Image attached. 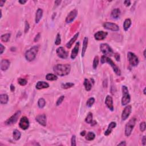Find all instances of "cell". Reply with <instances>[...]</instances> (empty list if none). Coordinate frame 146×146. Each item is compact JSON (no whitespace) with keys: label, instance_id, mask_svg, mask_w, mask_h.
Wrapping results in <instances>:
<instances>
[{"label":"cell","instance_id":"cell-38","mask_svg":"<svg viewBox=\"0 0 146 146\" xmlns=\"http://www.w3.org/2000/svg\"><path fill=\"white\" fill-rule=\"evenodd\" d=\"M61 43V35L59 33H58L56 36L55 41V44L56 45H59Z\"/></svg>","mask_w":146,"mask_h":146},{"label":"cell","instance_id":"cell-13","mask_svg":"<svg viewBox=\"0 0 146 146\" xmlns=\"http://www.w3.org/2000/svg\"><path fill=\"white\" fill-rule=\"evenodd\" d=\"M78 15V11L77 10L74 9L73 10L71 11L69 13V14L67 15V17L66 18V22L67 24H70L75 19L76 17Z\"/></svg>","mask_w":146,"mask_h":146},{"label":"cell","instance_id":"cell-33","mask_svg":"<svg viewBox=\"0 0 146 146\" xmlns=\"http://www.w3.org/2000/svg\"><path fill=\"white\" fill-rule=\"evenodd\" d=\"M92 118H93L92 114L91 113V112H89V113L88 114L87 117L86 118L85 122L88 124H92V122H93V121H92Z\"/></svg>","mask_w":146,"mask_h":146},{"label":"cell","instance_id":"cell-10","mask_svg":"<svg viewBox=\"0 0 146 146\" xmlns=\"http://www.w3.org/2000/svg\"><path fill=\"white\" fill-rule=\"evenodd\" d=\"M30 123L28 118L26 117H23L21 118L19 123V126L21 129L24 130H27L29 127Z\"/></svg>","mask_w":146,"mask_h":146},{"label":"cell","instance_id":"cell-6","mask_svg":"<svg viewBox=\"0 0 146 146\" xmlns=\"http://www.w3.org/2000/svg\"><path fill=\"white\" fill-rule=\"evenodd\" d=\"M100 49L102 53L105 56L111 57L114 54L113 50L107 44H102L100 45Z\"/></svg>","mask_w":146,"mask_h":146},{"label":"cell","instance_id":"cell-9","mask_svg":"<svg viewBox=\"0 0 146 146\" xmlns=\"http://www.w3.org/2000/svg\"><path fill=\"white\" fill-rule=\"evenodd\" d=\"M103 26L104 29L112 31H118L119 30V26L112 22H104Z\"/></svg>","mask_w":146,"mask_h":146},{"label":"cell","instance_id":"cell-21","mask_svg":"<svg viewBox=\"0 0 146 146\" xmlns=\"http://www.w3.org/2000/svg\"><path fill=\"white\" fill-rule=\"evenodd\" d=\"M121 14V11L119 8H115L114 10H112L111 13V16L113 19H117L120 17Z\"/></svg>","mask_w":146,"mask_h":146},{"label":"cell","instance_id":"cell-23","mask_svg":"<svg viewBox=\"0 0 146 146\" xmlns=\"http://www.w3.org/2000/svg\"><path fill=\"white\" fill-rule=\"evenodd\" d=\"M43 16V10L42 9H37L36 12V19H35V21H36V24H38L39 21H41V18Z\"/></svg>","mask_w":146,"mask_h":146},{"label":"cell","instance_id":"cell-7","mask_svg":"<svg viewBox=\"0 0 146 146\" xmlns=\"http://www.w3.org/2000/svg\"><path fill=\"white\" fill-rule=\"evenodd\" d=\"M127 59L130 64L133 67H135L138 65L139 61L138 57L135 54L132 52H128L127 53Z\"/></svg>","mask_w":146,"mask_h":146},{"label":"cell","instance_id":"cell-41","mask_svg":"<svg viewBox=\"0 0 146 146\" xmlns=\"http://www.w3.org/2000/svg\"><path fill=\"white\" fill-rule=\"evenodd\" d=\"M140 130L142 132H144L146 130V123L143 122L140 124Z\"/></svg>","mask_w":146,"mask_h":146},{"label":"cell","instance_id":"cell-22","mask_svg":"<svg viewBox=\"0 0 146 146\" xmlns=\"http://www.w3.org/2000/svg\"><path fill=\"white\" fill-rule=\"evenodd\" d=\"M78 36H79V33H77L74 36H73V37L72 38H71L69 42L66 44V47L68 48V49H70V48L71 47V46H72V45H73V44H74V43L76 41V40L78 39Z\"/></svg>","mask_w":146,"mask_h":146},{"label":"cell","instance_id":"cell-50","mask_svg":"<svg viewBox=\"0 0 146 146\" xmlns=\"http://www.w3.org/2000/svg\"><path fill=\"white\" fill-rule=\"evenodd\" d=\"M5 3V1H0V6L2 7Z\"/></svg>","mask_w":146,"mask_h":146},{"label":"cell","instance_id":"cell-27","mask_svg":"<svg viewBox=\"0 0 146 146\" xmlns=\"http://www.w3.org/2000/svg\"><path fill=\"white\" fill-rule=\"evenodd\" d=\"M84 86L85 87L86 90L87 91H89L91 90V88H92V84H91V82H90L89 79H85L84 81Z\"/></svg>","mask_w":146,"mask_h":146},{"label":"cell","instance_id":"cell-4","mask_svg":"<svg viewBox=\"0 0 146 146\" xmlns=\"http://www.w3.org/2000/svg\"><path fill=\"white\" fill-rule=\"evenodd\" d=\"M136 122H137V119L135 118H132L126 124L124 133H125V135L127 137H129L131 135L132 130H133L136 124Z\"/></svg>","mask_w":146,"mask_h":146},{"label":"cell","instance_id":"cell-34","mask_svg":"<svg viewBox=\"0 0 146 146\" xmlns=\"http://www.w3.org/2000/svg\"><path fill=\"white\" fill-rule=\"evenodd\" d=\"M74 84L73 83H71V82H68L66 83H63L61 85V87L63 89H68L69 88H71L74 86Z\"/></svg>","mask_w":146,"mask_h":146},{"label":"cell","instance_id":"cell-12","mask_svg":"<svg viewBox=\"0 0 146 146\" xmlns=\"http://www.w3.org/2000/svg\"><path fill=\"white\" fill-rule=\"evenodd\" d=\"M56 53H57L58 57L62 59H66L68 57V55H69L67 51H66L65 49L63 47L57 48L56 50Z\"/></svg>","mask_w":146,"mask_h":146},{"label":"cell","instance_id":"cell-19","mask_svg":"<svg viewBox=\"0 0 146 146\" xmlns=\"http://www.w3.org/2000/svg\"><path fill=\"white\" fill-rule=\"evenodd\" d=\"M116 126H117V123H116V122H111L109 125V126H108L107 130L104 132V135L109 136V135H110L112 131V130H113L116 127Z\"/></svg>","mask_w":146,"mask_h":146},{"label":"cell","instance_id":"cell-40","mask_svg":"<svg viewBox=\"0 0 146 146\" xmlns=\"http://www.w3.org/2000/svg\"><path fill=\"white\" fill-rule=\"evenodd\" d=\"M71 145L72 146H75L77 145L76 143V137L75 135H73L71 139Z\"/></svg>","mask_w":146,"mask_h":146},{"label":"cell","instance_id":"cell-18","mask_svg":"<svg viewBox=\"0 0 146 146\" xmlns=\"http://www.w3.org/2000/svg\"><path fill=\"white\" fill-rule=\"evenodd\" d=\"M10 64V62L8 59H2L1 62V70L2 71H6L9 69Z\"/></svg>","mask_w":146,"mask_h":146},{"label":"cell","instance_id":"cell-14","mask_svg":"<svg viewBox=\"0 0 146 146\" xmlns=\"http://www.w3.org/2000/svg\"><path fill=\"white\" fill-rule=\"evenodd\" d=\"M105 104L110 110L113 111L114 110L113 105V99L110 95H107L105 99Z\"/></svg>","mask_w":146,"mask_h":146},{"label":"cell","instance_id":"cell-47","mask_svg":"<svg viewBox=\"0 0 146 146\" xmlns=\"http://www.w3.org/2000/svg\"><path fill=\"white\" fill-rule=\"evenodd\" d=\"M142 143H143V146H145L146 144V136H144L142 138Z\"/></svg>","mask_w":146,"mask_h":146},{"label":"cell","instance_id":"cell-5","mask_svg":"<svg viewBox=\"0 0 146 146\" xmlns=\"http://www.w3.org/2000/svg\"><path fill=\"white\" fill-rule=\"evenodd\" d=\"M122 94L123 97L122 98V106L127 105L131 100V97L128 92V89L126 86H122Z\"/></svg>","mask_w":146,"mask_h":146},{"label":"cell","instance_id":"cell-17","mask_svg":"<svg viewBox=\"0 0 146 146\" xmlns=\"http://www.w3.org/2000/svg\"><path fill=\"white\" fill-rule=\"evenodd\" d=\"M79 46H80V44H79V42H78L77 44H76L75 46H74V49H73L72 51H71L70 57H71V58L72 59H74L76 57H77V55L79 53Z\"/></svg>","mask_w":146,"mask_h":146},{"label":"cell","instance_id":"cell-26","mask_svg":"<svg viewBox=\"0 0 146 146\" xmlns=\"http://www.w3.org/2000/svg\"><path fill=\"white\" fill-rule=\"evenodd\" d=\"M131 24V21L130 18H127V19H125L123 23V29L124 30L127 31L129 29V28L130 27Z\"/></svg>","mask_w":146,"mask_h":146},{"label":"cell","instance_id":"cell-45","mask_svg":"<svg viewBox=\"0 0 146 146\" xmlns=\"http://www.w3.org/2000/svg\"><path fill=\"white\" fill-rule=\"evenodd\" d=\"M124 4L126 6L128 7V6H130L131 1H130V0H126V1H124Z\"/></svg>","mask_w":146,"mask_h":146},{"label":"cell","instance_id":"cell-24","mask_svg":"<svg viewBox=\"0 0 146 146\" xmlns=\"http://www.w3.org/2000/svg\"><path fill=\"white\" fill-rule=\"evenodd\" d=\"M88 38L87 37H84L83 41V46H82V57H83L85 54L86 50L87 48V45H88Z\"/></svg>","mask_w":146,"mask_h":146},{"label":"cell","instance_id":"cell-37","mask_svg":"<svg viewBox=\"0 0 146 146\" xmlns=\"http://www.w3.org/2000/svg\"><path fill=\"white\" fill-rule=\"evenodd\" d=\"M18 83L20 84L21 86H25L26 84L27 83V81L26 79L21 78L18 79Z\"/></svg>","mask_w":146,"mask_h":146},{"label":"cell","instance_id":"cell-11","mask_svg":"<svg viewBox=\"0 0 146 146\" xmlns=\"http://www.w3.org/2000/svg\"><path fill=\"white\" fill-rule=\"evenodd\" d=\"M132 111V107L131 105H128L124 108L122 114V120L124 121L127 120L129 116L130 115Z\"/></svg>","mask_w":146,"mask_h":146},{"label":"cell","instance_id":"cell-52","mask_svg":"<svg viewBox=\"0 0 146 146\" xmlns=\"http://www.w3.org/2000/svg\"><path fill=\"white\" fill-rule=\"evenodd\" d=\"M26 2H27V1H21V0H19V3H20V4L22 5H24Z\"/></svg>","mask_w":146,"mask_h":146},{"label":"cell","instance_id":"cell-30","mask_svg":"<svg viewBox=\"0 0 146 146\" xmlns=\"http://www.w3.org/2000/svg\"><path fill=\"white\" fill-rule=\"evenodd\" d=\"M95 137V135L93 132H89L86 135V139L88 141L93 140Z\"/></svg>","mask_w":146,"mask_h":146},{"label":"cell","instance_id":"cell-54","mask_svg":"<svg viewBox=\"0 0 146 146\" xmlns=\"http://www.w3.org/2000/svg\"><path fill=\"white\" fill-rule=\"evenodd\" d=\"M143 92H144V95H145V94H146V88H144V90H143Z\"/></svg>","mask_w":146,"mask_h":146},{"label":"cell","instance_id":"cell-2","mask_svg":"<svg viewBox=\"0 0 146 146\" xmlns=\"http://www.w3.org/2000/svg\"><path fill=\"white\" fill-rule=\"evenodd\" d=\"M100 63L102 64H105V63L109 64L111 66L112 69L114 71V73H115L118 76L121 75L120 70L119 69V68L118 67L117 65H116L115 63L112 61V59H111L109 57H108L107 56H105V55H103L102 57H101Z\"/></svg>","mask_w":146,"mask_h":146},{"label":"cell","instance_id":"cell-20","mask_svg":"<svg viewBox=\"0 0 146 146\" xmlns=\"http://www.w3.org/2000/svg\"><path fill=\"white\" fill-rule=\"evenodd\" d=\"M49 87V83L44 81H39L36 84V89L38 90H41L44 89H47Z\"/></svg>","mask_w":146,"mask_h":146},{"label":"cell","instance_id":"cell-39","mask_svg":"<svg viewBox=\"0 0 146 146\" xmlns=\"http://www.w3.org/2000/svg\"><path fill=\"white\" fill-rule=\"evenodd\" d=\"M64 95H62L61 97H60L58 99V100L57 101V103H56V105L57 106H58L59 105H61V104L63 102V101L64 100Z\"/></svg>","mask_w":146,"mask_h":146},{"label":"cell","instance_id":"cell-32","mask_svg":"<svg viewBox=\"0 0 146 146\" xmlns=\"http://www.w3.org/2000/svg\"><path fill=\"white\" fill-rule=\"evenodd\" d=\"M46 105V101L45 100V99L42 98H39L38 101V106L39 109H43L45 106Z\"/></svg>","mask_w":146,"mask_h":146},{"label":"cell","instance_id":"cell-43","mask_svg":"<svg viewBox=\"0 0 146 146\" xmlns=\"http://www.w3.org/2000/svg\"><path fill=\"white\" fill-rule=\"evenodd\" d=\"M114 57H115V58L116 60L117 61H120V54H119V53H115V54H114Z\"/></svg>","mask_w":146,"mask_h":146},{"label":"cell","instance_id":"cell-51","mask_svg":"<svg viewBox=\"0 0 146 146\" xmlns=\"http://www.w3.org/2000/svg\"><path fill=\"white\" fill-rule=\"evenodd\" d=\"M80 134H81V136H82V137H84V136L86 135V132L85 131H82L81 132Z\"/></svg>","mask_w":146,"mask_h":146},{"label":"cell","instance_id":"cell-44","mask_svg":"<svg viewBox=\"0 0 146 146\" xmlns=\"http://www.w3.org/2000/svg\"><path fill=\"white\" fill-rule=\"evenodd\" d=\"M0 54H2V53H4V51H5V47L3 46L2 44H0Z\"/></svg>","mask_w":146,"mask_h":146},{"label":"cell","instance_id":"cell-36","mask_svg":"<svg viewBox=\"0 0 146 146\" xmlns=\"http://www.w3.org/2000/svg\"><path fill=\"white\" fill-rule=\"evenodd\" d=\"M94 102H95V99L94 98H90L88 99L87 102H86V105H87V107H91V106L93 105Z\"/></svg>","mask_w":146,"mask_h":146},{"label":"cell","instance_id":"cell-49","mask_svg":"<svg viewBox=\"0 0 146 146\" xmlns=\"http://www.w3.org/2000/svg\"><path fill=\"white\" fill-rule=\"evenodd\" d=\"M10 90H11V92H14V90H15L14 86L13 85V84H11L10 85Z\"/></svg>","mask_w":146,"mask_h":146},{"label":"cell","instance_id":"cell-46","mask_svg":"<svg viewBox=\"0 0 146 146\" xmlns=\"http://www.w3.org/2000/svg\"><path fill=\"white\" fill-rule=\"evenodd\" d=\"M39 38H40V33H38V34L36 36V37H35L34 42H37Z\"/></svg>","mask_w":146,"mask_h":146},{"label":"cell","instance_id":"cell-3","mask_svg":"<svg viewBox=\"0 0 146 146\" xmlns=\"http://www.w3.org/2000/svg\"><path fill=\"white\" fill-rule=\"evenodd\" d=\"M38 50L39 46L36 45L31 47L30 49L26 51L25 55L26 60L29 61V62H31V61H33L34 59H35L36 54H37L38 51Z\"/></svg>","mask_w":146,"mask_h":146},{"label":"cell","instance_id":"cell-29","mask_svg":"<svg viewBox=\"0 0 146 146\" xmlns=\"http://www.w3.org/2000/svg\"><path fill=\"white\" fill-rule=\"evenodd\" d=\"M11 34L10 33L3 34L1 36V40L4 42H7L9 41L10 38Z\"/></svg>","mask_w":146,"mask_h":146},{"label":"cell","instance_id":"cell-28","mask_svg":"<svg viewBox=\"0 0 146 146\" xmlns=\"http://www.w3.org/2000/svg\"><path fill=\"white\" fill-rule=\"evenodd\" d=\"M13 139H14L15 140H18L21 138V134L18 130H14L13 132Z\"/></svg>","mask_w":146,"mask_h":146},{"label":"cell","instance_id":"cell-1","mask_svg":"<svg viewBox=\"0 0 146 146\" xmlns=\"http://www.w3.org/2000/svg\"><path fill=\"white\" fill-rule=\"evenodd\" d=\"M71 66L69 64H58L53 67L55 74L60 77L68 75L70 72Z\"/></svg>","mask_w":146,"mask_h":146},{"label":"cell","instance_id":"cell-15","mask_svg":"<svg viewBox=\"0 0 146 146\" xmlns=\"http://www.w3.org/2000/svg\"><path fill=\"white\" fill-rule=\"evenodd\" d=\"M108 35V33L103 31H99L95 33L94 38L97 41H102L106 38Z\"/></svg>","mask_w":146,"mask_h":146},{"label":"cell","instance_id":"cell-53","mask_svg":"<svg viewBox=\"0 0 146 146\" xmlns=\"http://www.w3.org/2000/svg\"><path fill=\"white\" fill-rule=\"evenodd\" d=\"M143 55H144V57L146 58V50H144V53H143Z\"/></svg>","mask_w":146,"mask_h":146},{"label":"cell","instance_id":"cell-31","mask_svg":"<svg viewBox=\"0 0 146 146\" xmlns=\"http://www.w3.org/2000/svg\"><path fill=\"white\" fill-rule=\"evenodd\" d=\"M46 79L47 81H56L58 79V77L56 75L53 74H47L46 75Z\"/></svg>","mask_w":146,"mask_h":146},{"label":"cell","instance_id":"cell-35","mask_svg":"<svg viewBox=\"0 0 146 146\" xmlns=\"http://www.w3.org/2000/svg\"><path fill=\"white\" fill-rule=\"evenodd\" d=\"M99 58L98 56H96V57L94 58V61H93V64H92V67H93L94 69H96L98 66L99 64Z\"/></svg>","mask_w":146,"mask_h":146},{"label":"cell","instance_id":"cell-16","mask_svg":"<svg viewBox=\"0 0 146 146\" xmlns=\"http://www.w3.org/2000/svg\"><path fill=\"white\" fill-rule=\"evenodd\" d=\"M36 120L42 126L45 127L46 126V115L45 114H40L36 116Z\"/></svg>","mask_w":146,"mask_h":146},{"label":"cell","instance_id":"cell-8","mask_svg":"<svg viewBox=\"0 0 146 146\" xmlns=\"http://www.w3.org/2000/svg\"><path fill=\"white\" fill-rule=\"evenodd\" d=\"M21 114V111H17L14 115H13L10 118H9L5 122V124L8 126L12 125L13 124H15L17 122L18 118L20 117Z\"/></svg>","mask_w":146,"mask_h":146},{"label":"cell","instance_id":"cell-42","mask_svg":"<svg viewBox=\"0 0 146 146\" xmlns=\"http://www.w3.org/2000/svg\"><path fill=\"white\" fill-rule=\"evenodd\" d=\"M30 29V25L28 23L27 21H26L25 22V33H26L29 31V30Z\"/></svg>","mask_w":146,"mask_h":146},{"label":"cell","instance_id":"cell-25","mask_svg":"<svg viewBox=\"0 0 146 146\" xmlns=\"http://www.w3.org/2000/svg\"><path fill=\"white\" fill-rule=\"evenodd\" d=\"M9 101V97L6 94H2L0 95V102L2 104H6Z\"/></svg>","mask_w":146,"mask_h":146},{"label":"cell","instance_id":"cell-48","mask_svg":"<svg viewBox=\"0 0 146 146\" xmlns=\"http://www.w3.org/2000/svg\"><path fill=\"white\" fill-rule=\"evenodd\" d=\"M117 146H126V143L125 141H122V142H121L120 143L118 144Z\"/></svg>","mask_w":146,"mask_h":146}]
</instances>
